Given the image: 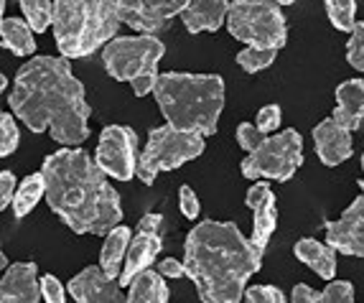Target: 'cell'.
<instances>
[{
  "label": "cell",
  "mask_w": 364,
  "mask_h": 303,
  "mask_svg": "<svg viewBox=\"0 0 364 303\" xmlns=\"http://www.w3.org/2000/svg\"><path fill=\"white\" fill-rule=\"evenodd\" d=\"M38 283H41V298L46 303H67V288L61 285L56 275L46 273Z\"/></svg>",
  "instance_id": "obj_33"
},
{
  "label": "cell",
  "mask_w": 364,
  "mask_h": 303,
  "mask_svg": "<svg viewBox=\"0 0 364 303\" xmlns=\"http://www.w3.org/2000/svg\"><path fill=\"white\" fill-rule=\"evenodd\" d=\"M321 291H316L309 283H296L291 291V303H318Z\"/></svg>",
  "instance_id": "obj_37"
},
{
  "label": "cell",
  "mask_w": 364,
  "mask_h": 303,
  "mask_svg": "<svg viewBox=\"0 0 364 303\" xmlns=\"http://www.w3.org/2000/svg\"><path fill=\"white\" fill-rule=\"evenodd\" d=\"M304 164V138L296 127L267 135L240 164L245 179L252 181H291Z\"/></svg>",
  "instance_id": "obj_8"
},
{
  "label": "cell",
  "mask_w": 364,
  "mask_h": 303,
  "mask_svg": "<svg viewBox=\"0 0 364 303\" xmlns=\"http://www.w3.org/2000/svg\"><path fill=\"white\" fill-rule=\"evenodd\" d=\"M326 245L341 255L364 257V196H357L339 219L326 222Z\"/></svg>",
  "instance_id": "obj_12"
},
{
  "label": "cell",
  "mask_w": 364,
  "mask_h": 303,
  "mask_svg": "<svg viewBox=\"0 0 364 303\" xmlns=\"http://www.w3.org/2000/svg\"><path fill=\"white\" fill-rule=\"evenodd\" d=\"M11 112L31 133H49L61 148H77L90 138L92 107L85 85L64 56H33L16 72L8 92Z\"/></svg>",
  "instance_id": "obj_1"
},
{
  "label": "cell",
  "mask_w": 364,
  "mask_h": 303,
  "mask_svg": "<svg viewBox=\"0 0 364 303\" xmlns=\"http://www.w3.org/2000/svg\"><path fill=\"white\" fill-rule=\"evenodd\" d=\"M158 275H164V278H183V275H186V267H183V262L176 260V257H166V260L158 262Z\"/></svg>",
  "instance_id": "obj_38"
},
{
  "label": "cell",
  "mask_w": 364,
  "mask_h": 303,
  "mask_svg": "<svg viewBox=\"0 0 364 303\" xmlns=\"http://www.w3.org/2000/svg\"><path fill=\"white\" fill-rule=\"evenodd\" d=\"M156 79H158V72L153 74H143V77L133 79L130 87H133L135 97H146V95H153V87H156Z\"/></svg>",
  "instance_id": "obj_39"
},
{
  "label": "cell",
  "mask_w": 364,
  "mask_h": 303,
  "mask_svg": "<svg viewBox=\"0 0 364 303\" xmlns=\"http://www.w3.org/2000/svg\"><path fill=\"white\" fill-rule=\"evenodd\" d=\"M230 0H186L181 16L188 33H214L225 26Z\"/></svg>",
  "instance_id": "obj_18"
},
{
  "label": "cell",
  "mask_w": 364,
  "mask_h": 303,
  "mask_svg": "<svg viewBox=\"0 0 364 303\" xmlns=\"http://www.w3.org/2000/svg\"><path fill=\"white\" fill-rule=\"evenodd\" d=\"M225 92V79L217 74L164 72L156 79L153 97L166 125L207 138L217 133Z\"/></svg>",
  "instance_id": "obj_4"
},
{
  "label": "cell",
  "mask_w": 364,
  "mask_h": 303,
  "mask_svg": "<svg viewBox=\"0 0 364 303\" xmlns=\"http://www.w3.org/2000/svg\"><path fill=\"white\" fill-rule=\"evenodd\" d=\"M166 46L158 36H115L102 46L105 72L117 82H133L143 74L158 72V61L164 59Z\"/></svg>",
  "instance_id": "obj_9"
},
{
  "label": "cell",
  "mask_w": 364,
  "mask_h": 303,
  "mask_svg": "<svg viewBox=\"0 0 364 303\" xmlns=\"http://www.w3.org/2000/svg\"><path fill=\"white\" fill-rule=\"evenodd\" d=\"M314 148L323 166L336 169L354 153V140L352 133H346L344 127H339L331 117H326L314 127Z\"/></svg>",
  "instance_id": "obj_16"
},
{
  "label": "cell",
  "mask_w": 364,
  "mask_h": 303,
  "mask_svg": "<svg viewBox=\"0 0 364 303\" xmlns=\"http://www.w3.org/2000/svg\"><path fill=\"white\" fill-rule=\"evenodd\" d=\"M245 204L252 209V237H250V243L265 253L267 243L275 232V225H278L275 191L267 181H255L250 186L247 196H245Z\"/></svg>",
  "instance_id": "obj_14"
},
{
  "label": "cell",
  "mask_w": 364,
  "mask_h": 303,
  "mask_svg": "<svg viewBox=\"0 0 364 303\" xmlns=\"http://www.w3.org/2000/svg\"><path fill=\"white\" fill-rule=\"evenodd\" d=\"M357 186H359V191H362V196H364V179H359Z\"/></svg>",
  "instance_id": "obj_45"
},
{
  "label": "cell",
  "mask_w": 364,
  "mask_h": 303,
  "mask_svg": "<svg viewBox=\"0 0 364 303\" xmlns=\"http://www.w3.org/2000/svg\"><path fill=\"white\" fill-rule=\"evenodd\" d=\"M278 51L275 49H260V46H245L240 54H237V64L245 69L247 74H257L262 69H267L275 61Z\"/></svg>",
  "instance_id": "obj_27"
},
{
  "label": "cell",
  "mask_w": 364,
  "mask_h": 303,
  "mask_svg": "<svg viewBox=\"0 0 364 303\" xmlns=\"http://www.w3.org/2000/svg\"><path fill=\"white\" fill-rule=\"evenodd\" d=\"M112 3L122 23L151 36L168 28L171 21L181 16L186 6V0H112Z\"/></svg>",
  "instance_id": "obj_11"
},
{
  "label": "cell",
  "mask_w": 364,
  "mask_h": 303,
  "mask_svg": "<svg viewBox=\"0 0 364 303\" xmlns=\"http://www.w3.org/2000/svg\"><path fill=\"white\" fill-rule=\"evenodd\" d=\"M298 262H304L314 270L318 278L323 280H334L336 275V250L328 248L321 240H314V237H304L298 240L296 248H293Z\"/></svg>",
  "instance_id": "obj_19"
},
{
  "label": "cell",
  "mask_w": 364,
  "mask_h": 303,
  "mask_svg": "<svg viewBox=\"0 0 364 303\" xmlns=\"http://www.w3.org/2000/svg\"><path fill=\"white\" fill-rule=\"evenodd\" d=\"M242 298L245 303H286V293L275 285H250Z\"/></svg>",
  "instance_id": "obj_31"
},
{
  "label": "cell",
  "mask_w": 364,
  "mask_h": 303,
  "mask_svg": "<svg viewBox=\"0 0 364 303\" xmlns=\"http://www.w3.org/2000/svg\"><path fill=\"white\" fill-rule=\"evenodd\" d=\"M280 120H283V112H280V105H265V107H260V112H257V120L255 125L260 127L262 133H275L280 127Z\"/></svg>",
  "instance_id": "obj_34"
},
{
  "label": "cell",
  "mask_w": 364,
  "mask_h": 303,
  "mask_svg": "<svg viewBox=\"0 0 364 303\" xmlns=\"http://www.w3.org/2000/svg\"><path fill=\"white\" fill-rule=\"evenodd\" d=\"M3 267H8V257H6V253H3V248H0V270Z\"/></svg>",
  "instance_id": "obj_42"
},
{
  "label": "cell",
  "mask_w": 364,
  "mask_h": 303,
  "mask_svg": "<svg viewBox=\"0 0 364 303\" xmlns=\"http://www.w3.org/2000/svg\"><path fill=\"white\" fill-rule=\"evenodd\" d=\"M362 127H364V115H362Z\"/></svg>",
  "instance_id": "obj_47"
},
{
  "label": "cell",
  "mask_w": 364,
  "mask_h": 303,
  "mask_svg": "<svg viewBox=\"0 0 364 303\" xmlns=\"http://www.w3.org/2000/svg\"><path fill=\"white\" fill-rule=\"evenodd\" d=\"M161 227H164V217L156 212L143 214V219L138 222V230L135 232H151V235H161Z\"/></svg>",
  "instance_id": "obj_40"
},
{
  "label": "cell",
  "mask_w": 364,
  "mask_h": 303,
  "mask_svg": "<svg viewBox=\"0 0 364 303\" xmlns=\"http://www.w3.org/2000/svg\"><path fill=\"white\" fill-rule=\"evenodd\" d=\"M164 250V237L161 235H151V232H133L128 245V253H125V260H122V270H120V285L128 288L133 283L135 275H140L143 270L156 262L158 253Z\"/></svg>",
  "instance_id": "obj_17"
},
{
  "label": "cell",
  "mask_w": 364,
  "mask_h": 303,
  "mask_svg": "<svg viewBox=\"0 0 364 303\" xmlns=\"http://www.w3.org/2000/svg\"><path fill=\"white\" fill-rule=\"evenodd\" d=\"M16 186H18V179L13 176V171H0V212L11 206Z\"/></svg>",
  "instance_id": "obj_36"
},
{
  "label": "cell",
  "mask_w": 364,
  "mask_h": 303,
  "mask_svg": "<svg viewBox=\"0 0 364 303\" xmlns=\"http://www.w3.org/2000/svg\"><path fill=\"white\" fill-rule=\"evenodd\" d=\"M130 237H133V230L125 225H117L105 235L102 250H100V267L109 278H120L122 270V260H125V253H128Z\"/></svg>",
  "instance_id": "obj_20"
},
{
  "label": "cell",
  "mask_w": 364,
  "mask_h": 303,
  "mask_svg": "<svg viewBox=\"0 0 364 303\" xmlns=\"http://www.w3.org/2000/svg\"><path fill=\"white\" fill-rule=\"evenodd\" d=\"M178 209H181V214L186 219H196V217H199V212H201L199 196H196L194 188L186 186V184L178 188Z\"/></svg>",
  "instance_id": "obj_35"
},
{
  "label": "cell",
  "mask_w": 364,
  "mask_h": 303,
  "mask_svg": "<svg viewBox=\"0 0 364 303\" xmlns=\"http://www.w3.org/2000/svg\"><path fill=\"white\" fill-rule=\"evenodd\" d=\"M23 21L31 26L33 33H43L46 28H51L54 21V3L51 0H18Z\"/></svg>",
  "instance_id": "obj_24"
},
{
  "label": "cell",
  "mask_w": 364,
  "mask_h": 303,
  "mask_svg": "<svg viewBox=\"0 0 364 303\" xmlns=\"http://www.w3.org/2000/svg\"><path fill=\"white\" fill-rule=\"evenodd\" d=\"M43 194H46V184H43V174L38 171V174H28V176L23 179V181L16 186V194H13V214L18 219L28 217L31 209L38 204V201L43 199Z\"/></svg>",
  "instance_id": "obj_23"
},
{
  "label": "cell",
  "mask_w": 364,
  "mask_h": 303,
  "mask_svg": "<svg viewBox=\"0 0 364 303\" xmlns=\"http://www.w3.org/2000/svg\"><path fill=\"white\" fill-rule=\"evenodd\" d=\"M54 3V41L64 59H82L112 41L120 16L112 0H51Z\"/></svg>",
  "instance_id": "obj_5"
},
{
  "label": "cell",
  "mask_w": 364,
  "mask_h": 303,
  "mask_svg": "<svg viewBox=\"0 0 364 303\" xmlns=\"http://www.w3.org/2000/svg\"><path fill=\"white\" fill-rule=\"evenodd\" d=\"M69 296L77 303H125L120 280L109 278L100 265H90L74 275L69 280Z\"/></svg>",
  "instance_id": "obj_13"
},
{
  "label": "cell",
  "mask_w": 364,
  "mask_h": 303,
  "mask_svg": "<svg viewBox=\"0 0 364 303\" xmlns=\"http://www.w3.org/2000/svg\"><path fill=\"white\" fill-rule=\"evenodd\" d=\"M21 143V130L16 115L13 112H3L0 110V158H8L18 151Z\"/></svg>",
  "instance_id": "obj_28"
},
{
  "label": "cell",
  "mask_w": 364,
  "mask_h": 303,
  "mask_svg": "<svg viewBox=\"0 0 364 303\" xmlns=\"http://www.w3.org/2000/svg\"><path fill=\"white\" fill-rule=\"evenodd\" d=\"M362 171H364V153H362Z\"/></svg>",
  "instance_id": "obj_46"
},
{
  "label": "cell",
  "mask_w": 364,
  "mask_h": 303,
  "mask_svg": "<svg viewBox=\"0 0 364 303\" xmlns=\"http://www.w3.org/2000/svg\"><path fill=\"white\" fill-rule=\"evenodd\" d=\"M227 31L245 46L283 49L288 41L286 16L273 0H232L227 11Z\"/></svg>",
  "instance_id": "obj_6"
},
{
  "label": "cell",
  "mask_w": 364,
  "mask_h": 303,
  "mask_svg": "<svg viewBox=\"0 0 364 303\" xmlns=\"http://www.w3.org/2000/svg\"><path fill=\"white\" fill-rule=\"evenodd\" d=\"M201 153H204V138L201 135L186 133V130H178V127L171 125L153 127L146 148L138 158L135 176L146 186H153L158 174L178 169V166L199 158Z\"/></svg>",
  "instance_id": "obj_7"
},
{
  "label": "cell",
  "mask_w": 364,
  "mask_h": 303,
  "mask_svg": "<svg viewBox=\"0 0 364 303\" xmlns=\"http://www.w3.org/2000/svg\"><path fill=\"white\" fill-rule=\"evenodd\" d=\"M318 303H357L354 285L349 280H328V285L321 291Z\"/></svg>",
  "instance_id": "obj_30"
},
{
  "label": "cell",
  "mask_w": 364,
  "mask_h": 303,
  "mask_svg": "<svg viewBox=\"0 0 364 303\" xmlns=\"http://www.w3.org/2000/svg\"><path fill=\"white\" fill-rule=\"evenodd\" d=\"M51 212L77 235H107L122 225V201L95 158L82 148H61L41 166Z\"/></svg>",
  "instance_id": "obj_2"
},
{
  "label": "cell",
  "mask_w": 364,
  "mask_h": 303,
  "mask_svg": "<svg viewBox=\"0 0 364 303\" xmlns=\"http://www.w3.org/2000/svg\"><path fill=\"white\" fill-rule=\"evenodd\" d=\"M346 61H349V67H354L357 72H364V21H357L354 28L349 31Z\"/></svg>",
  "instance_id": "obj_29"
},
{
  "label": "cell",
  "mask_w": 364,
  "mask_h": 303,
  "mask_svg": "<svg viewBox=\"0 0 364 303\" xmlns=\"http://www.w3.org/2000/svg\"><path fill=\"white\" fill-rule=\"evenodd\" d=\"M323 6H326V16L336 31L349 33L354 28V23H357V0H323Z\"/></svg>",
  "instance_id": "obj_26"
},
{
  "label": "cell",
  "mask_w": 364,
  "mask_h": 303,
  "mask_svg": "<svg viewBox=\"0 0 364 303\" xmlns=\"http://www.w3.org/2000/svg\"><path fill=\"white\" fill-rule=\"evenodd\" d=\"M336 107L357 117L364 115V79H346L336 87Z\"/></svg>",
  "instance_id": "obj_25"
},
{
  "label": "cell",
  "mask_w": 364,
  "mask_h": 303,
  "mask_svg": "<svg viewBox=\"0 0 364 303\" xmlns=\"http://www.w3.org/2000/svg\"><path fill=\"white\" fill-rule=\"evenodd\" d=\"M0 46L16 56H33L36 38L23 18H3L0 23Z\"/></svg>",
  "instance_id": "obj_22"
},
{
  "label": "cell",
  "mask_w": 364,
  "mask_h": 303,
  "mask_svg": "<svg viewBox=\"0 0 364 303\" xmlns=\"http://www.w3.org/2000/svg\"><path fill=\"white\" fill-rule=\"evenodd\" d=\"M235 135H237V143H240V148H242L245 153H252L257 146H260L262 140L267 138L255 122H240Z\"/></svg>",
  "instance_id": "obj_32"
},
{
  "label": "cell",
  "mask_w": 364,
  "mask_h": 303,
  "mask_svg": "<svg viewBox=\"0 0 364 303\" xmlns=\"http://www.w3.org/2000/svg\"><path fill=\"white\" fill-rule=\"evenodd\" d=\"M138 133L130 125L102 127L95 151V164L102 169L105 176L117 181H130L138 171Z\"/></svg>",
  "instance_id": "obj_10"
},
{
  "label": "cell",
  "mask_w": 364,
  "mask_h": 303,
  "mask_svg": "<svg viewBox=\"0 0 364 303\" xmlns=\"http://www.w3.org/2000/svg\"><path fill=\"white\" fill-rule=\"evenodd\" d=\"M130 291L125 296V303H168V285H166L164 275H158V270H143L135 275L133 283L128 285Z\"/></svg>",
  "instance_id": "obj_21"
},
{
  "label": "cell",
  "mask_w": 364,
  "mask_h": 303,
  "mask_svg": "<svg viewBox=\"0 0 364 303\" xmlns=\"http://www.w3.org/2000/svg\"><path fill=\"white\" fill-rule=\"evenodd\" d=\"M262 265L257 250L235 222L204 219L186 235L183 267L201 303H240L245 285Z\"/></svg>",
  "instance_id": "obj_3"
},
{
  "label": "cell",
  "mask_w": 364,
  "mask_h": 303,
  "mask_svg": "<svg viewBox=\"0 0 364 303\" xmlns=\"http://www.w3.org/2000/svg\"><path fill=\"white\" fill-rule=\"evenodd\" d=\"M0 303H41L36 262H13L0 278Z\"/></svg>",
  "instance_id": "obj_15"
},
{
  "label": "cell",
  "mask_w": 364,
  "mask_h": 303,
  "mask_svg": "<svg viewBox=\"0 0 364 303\" xmlns=\"http://www.w3.org/2000/svg\"><path fill=\"white\" fill-rule=\"evenodd\" d=\"M6 90H8V79H6V74L0 72V95H3Z\"/></svg>",
  "instance_id": "obj_41"
},
{
  "label": "cell",
  "mask_w": 364,
  "mask_h": 303,
  "mask_svg": "<svg viewBox=\"0 0 364 303\" xmlns=\"http://www.w3.org/2000/svg\"><path fill=\"white\" fill-rule=\"evenodd\" d=\"M275 6H291V3H296V0H273Z\"/></svg>",
  "instance_id": "obj_43"
},
{
  "label": "cell",
  "mask_w": 364,
  "mask_h": 303,
  "mask_svg": "<svg viewBox=\"0 0 364 303\" xmlns=\"http://www.w3.org/2000/svg\"><path fill=\"white\" fill-rule=\"evenodd\" d=\"M3 13H6V0H0V23H3Z\"/></svg>",
  "instance_id": "obj_44"
}]
</instances>
